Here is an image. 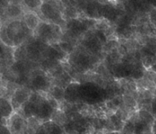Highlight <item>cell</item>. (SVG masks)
Returning a JSON list of instances; mask_svg holds the SVG:
<instances>
[{"mask_svg":"<svg viewBox=\"0 0 156 134\" xmlns=\"http://www.w3.org/2000/svg\"><path fill=\"white\" fill-rule=\"evenodd\" d=\"M6 31V36L12 44V47L18 48L25 44L33 35L25 25V21L21 19L12 20L5 26H2Z\"/></svg>","mask_w":156,"mask_h":134,"instance_id":"6da1fadb","label":"cell"},{"mask_svg":"<svg viewBox=\"0 0 156 134\" xmlns=\"http://www.w3.org/2000/svg\"><path fill=\"white\" fill-rule=\"evenodd\" d=\"M63 10L64 8L60 0H44L40 8V15L44 21L55 24L62 28L66 25Z\"/></svg>","mask_w":156,"mask_h":134,"instance_id":"7a4b0ae2","label":"cell"},{"mask_svg":"<svg viewBox=\"0 0 156 134\" xmlns=\"http://www.w3.org/2000/svg\"><path fill=\"white\" fill-rule=\"evenodd\" d=\"M33 37L49 45L58 44L63 37L62 28L55 24L41 21L33 32Z\"/></svg>","mask_w":156,"mask_h":134,"instance_id":"3957f363","label":"cell"},{"mask_svg":"<svg viewBox=\"0 0 156 134\" xmlns=\"http://www.w3.org/2000/svg\"><path fill=\"white\" fill-rule=\"evenodd\" d=\"M95 56L88 53L82 47L79 50L75 49L72 54H70L69 62L73 66V69H76L77 72L87 71L95 63Z\"/></svg>","mask_w":156,"mask_h":134,"instance_id":"277c9868","label":"cell"},{"mask_svg":"<svg viewBox=\"0 0 156 134\" xmlns=\"http://www.w3.org/2000/svg\"><path fill=\"white\" fill-rule=\"evenodd\" d=\"M29 82L30 88H32L39 92L48 93L52 87L49 77L41 69H35L31 72L29 77Z\"/></svg>","mask_w":156,"mask_h":134,"instance_id":"5b68a950","label":"cell"},{"mask_svg":"<svg viewBox=\"0 0 156 134\" xmlns=\"http://www.w3.org/2000/svg\"><path fill=\"white\" fill-rule=\"evenodd\" d=\"M80 95L81 100L85 101V103L91 102V104L99 103L106 96L105 91L94 83L80 84Z\"/></svg>","mask_w":156,"mask_h":134,"instance_id":"8992f818","label":"cell"},{"mask_svg":"<svg viewBox=\"0 0 156 134\" xmlns=\"http://www.w3.org/2000/svg\"><path fill=\"white\" fill-rule=\"evenodd\" d=\"M33 92L31 88L27 87H19L17 88L14 92L10 96V102L13 107V110L17 111L21 107L23 104H25L29 100Z\"/></svg>","mask_w":156,"mask_h":134,"instance_id":"52a82bcc","label":"cell"},{"mask_svg":"<svg viewBox=\"0 0 156 134\" xmlns=\"http://www.w3.org/2000/svg\"><path fill=\"white\" fill-rule=\"evenodd\" d=\"M7 127L12 134H26L27 120L17 112H14L8 120Z\"/></svg>","mask_w":156,"mask_h":134,"instance_id":"ba28073f","label":"cell"},{"mask_svg":"<svg viewBox=\"0 0 156 134\" xmlns=\"http://www.w3.org/2000/svg\"><path fill=\"white\" fill-rule=\"evenodd\" d=\"M101 6L102 3L98 2L97 0H89L84 2L82 9L88 18L99 19L101 18Z\"/></svg>","mask_w":156,"mask_h":134,"instance_id":"9c48e42d","label":"cell"},{"mask_svg":"<svg viewBox=\"0 0 156 134\" xmlns=\"http://www.w3.org/2000/svg\"><path fill=\"white\" fill-rule=\"evenodd\" d=\"M80 84L73 82L69 84L65 89V100L69 104H75L81 101L80 95Z\"/></svg>","mask_w":156,"mask_h":134,"instance_id":"30bf717a","label":"cell"},{"mask_svg":"<svg viewBox=\"0 0 156 134\" xmlns=\"http://www.w3.org/2000/svg\"><path fill=\"white\" fill-rule=\"evenodd\" d=\"M34 134H64L62 128L53 121L44 122Z\"/></svg>","mask_w":156,"mask_h":134,"instance_id":"8fae6325","label":"cell"},{"mask_svg":"<svg viewBox=\"0 0 156 134\" xmlns=\"http://www.w3.org/2000/svg\"><path fill=\"white\" fill-rule=\"evenodd\" d=\"M120 16L119 11L111 3H102L101 6V17H103L111 22L116 21Z\"/></svg>","mask_w":156,"mask_h":134,"instance_id":"7c38bea8","label":"cell"},{"mask_svg":"<svg viewBox=\"0 0 156 134\" xmlns=\"http://www.w3.org/2000/svg\"><path fill=\"white\" fill-rule=\"evenodd\" d=\"M133 116L134 118V134H152L151 125L142 120L137 113Z\"/></svg>","mask_w":156,"mask_h":134,"instance_id":"4fadbf2b","label":"cell"},{"mask_svg":"<svg viewBox=\"0 0 156 134\" xmlns=\"http://www.w3.org/2000/svg\"><path fill=\"white\" fill-rule=\"evenodd\" d=\"M22 20L25 21V25L28 26V28L33 32L36 30L41 21V19L39 17V16L36 14L34 12L32 11L26 12L24 13Z\"/></svg>","mask_w":156,"mask_h":134,"instance_id":"5bb4252c","label":"cell"},{"mask_svg":"<svg viewBox=\"0 0 156 134\" xmlns=\"http://www.w3.org/2000/svg\"><path fill=\"white\" fill-rule=\"evenodd\" d=\"M13 107L11 104L10 100L7 98L1 97V105H0V111H1V118L9 120L11 115H13Z\"/></svg>","mask_w":156,"mask_h":134,"instance_id":"9a60e30c","label":"cell"},{"mask_svg":"<svg viewBox=\"0 0 156 134\" xmlns=\"http://www.w3.org/2000/svg\"><path fill=\"white\" fill-rule=\"evenodd\" d=\"M5 13L9 18L17 20L23 13V9L20 4H9L5 8Z\"/></svg>","mask_w":156,"mask_h":134,"instance_id":"2e32d148","label":"cell"},{"mask_svg":"<svg viewBox=\"0 0 156 134\" xmlns=\"http://www.w3.org/2000/svg\"><path fill=\"white\" fill-rule=\"evenodd\" d=\"M122 100H123L124 107L127 111L135 110L138 107L137 100L133 96H132L130 94H125L122 96Z\"/></svg>","mask_w":156,"mask_h":134,"instance_id":"e0dca14e","label":"cell"},{"mask_svg":"<svg viewBox=\"0 0 156 134\" xmlns=\"http://www.w3.org/2000/svg\"><path fill=\"white\" fill-rule=\"evenodd\" d=\"M48 93L58 103H62L63 100H65V89L62 87L54 85L51 88Z\"/></svg>","mask_w":156,"mask_h":134,"instance_id":"ac0fdd59","label":"cell"},{"mask_svg":"<svg viewBox=\"0 0 156 134\" xmlns=\"http://www.w3.org/2000/svg\"><path fill=\"white\" fill-rule=\"evenodd\" d=\"M43 2L44 0H22V2L25 4V6L32 12L36 11L38 9L40 10Z\"/></svg>","mask_w":156,"mask_h":134,"instance_id":"d6986e66","label":"cell"},{"mask_svg":"<svg viewBox=\"0 0 156 134\" xmlns=\"http://www.w3.org/2000/svg\"><path fill=\"white\" fill-rule=\"evenodd\" d=\"M122 134H134V118L133 116L128 119L125 123L123 129L122 131Z\"/></svg>","mask_w":156,"mask_h":134,"instance_id":"ffe728a7","label":"cell"},{"mask_svg":"<svg viewBox=\"0 0 156 134\" xmlns=\"http://www.w3.org/2000/svg\"><path fill=\"white\" fill-rule=\"evenodd\" d=\"M151 114L154 115V118L156 119V96L153 99L151 104Z\"/></svg>","mask_w":156,"mask_h":134,"instance_id":"44dd1931","label":"cell"},{"mask_svg":"<svg viewBox=\"0 0 156 134\" xmlns=\"http://www.w3.org/2000/svg\"><path fill=\"white\" fill-rule=\"evenodd\" d=\"M150 19L152 21V23L156 25V9H154L150 13Z\"/></svg>","mask_w":156,"mask_h":134,"instance_id":"7402d4cb","label":"cell"},{"mask_svg":"<svg viewBox=\"0 0 156 134\" xmlns=\"http://www.w3.org/2000/svg\"><path fill=\"white\" fill-rule=\"evenodd\" d=\"M1 134H12L9 128L6 125H1Z\"/></svg>","mask_w":156,"mask_h":134,"instance_id":"603a6c76","label":"cell"},{"mask_svg":"<svg viewBox=\"0 0 156 134\" xmlns=\"http://www.w3.org/2000/svg\"><path fill=\"white\" fill-rule=\"evenodd\" d=\"M10 4H20L22 2V0H6Z\"/></svg>","mask_w":156,"mask_h":134,"instance_id":"cb8c5ba5","label":"cell"},{"mask_svg":"<svg viewBox=\"0 0 156 134\" xmlns=\"http://www.w3.org/2000/svg\"><path fill=\"white\" fill-rule=\"evenodd\" d=\"M151 133L156 134V120H155V122H154V125H153L152 130H151Z\"/></svg>","mask_w":156,"mask_h":134,"instance_id":"d4e9b609","label":"cell"},{"mask_svg":"<svg viewBox=\"0 0 156 134\" xmlns=\"http://www.w3.org/2000/svg\"><path fill=\"white\" fill-rule=\"evenodd\" d=\"M150 70L153 71L154 73H156V64H154V65H153L151 67V68H150Z\"/></svg>","mask_w":156,"mask_h":134,"instance_id":"484cf974","label":"cell"},{"mask_svg":"<svg viewBox=\"0 0 156 134\" xmlns=\"http://www.w3.org/2000/svg\"><path fill=\"white\" fill-rule=\"evenodd\" d=\"M93 134H102L101 132H95V133H93Z\"/></svg>","mask_w":156,"mask_h":134,"instance_id":"4316f807","label":"cell"}]
</instances>
